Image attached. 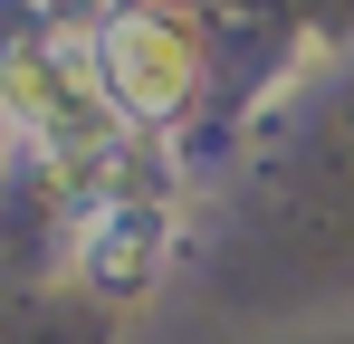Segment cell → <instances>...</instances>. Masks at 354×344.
Wrapping results in <instances>:
<instances>
[{
  "instance_id": "obj_1",
  "label": "cell",
  "mask_w": 354,
  "mask_h": 344,
  "mask_svg": "<svg viewBox=\"0 0 354 344\" xmlns=\"http://www.w3.org/2000/svg\"><path fill=\"white\" fill-rule=\"evenodd\" d=\"M96 86L115 96L124 115H144V124H163V115L192 106V86H201V48H192V29H182L173 10H115L106 29H96Z\"/></svg>"
},
{
  "instance_id": "obj_2",
  "label": "cell",
  "mask_w": 354,
  "mask_h": 344,
  "mask_svg": "<svg viewBox=\"0 0 354 344\" xmlns=\"http://www.w3.org/2000/svg\"><path fill=\"white\" fill-rule=\"evenodd\" d=\"M163 258H173V211H163V201L115 191L96 220L77 229V278L96 287V296H134V287L163 268Z\"/></svg>"
},
{
  "instance_id": "obj_3",
  "label": "cell",
  "mask_w": 354,
  "mask_h": 344,
  "mask_svg": "<svg viewBox=\"0 0 354 344\" xmlns=\"http://www.w3.org/2000/svg\"><path fill=\"white\" fill-rule=\"evenodd\" d=\"M10 134H19V153H48V144L86 153L96 144V96L77 77H58L48 48H19L10 57Z\"/></svg>"
}]
</instances>
